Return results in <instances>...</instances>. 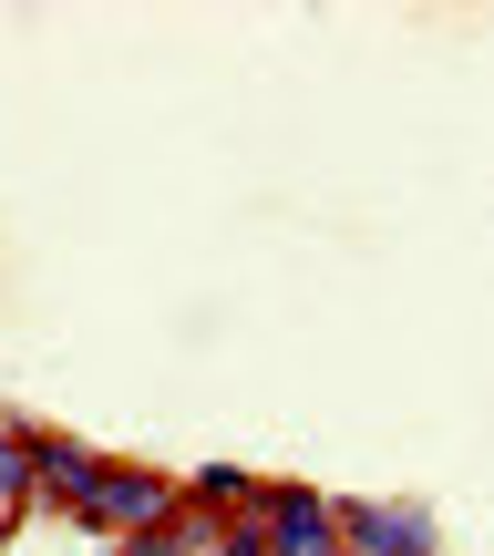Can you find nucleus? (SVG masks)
<instances>
[{"label": "nucleus", "mask_w": 494, "mask_h": 556, "mask_svg": "<svg viewBox=\"0 0 494 556\" xmlns=\"http://www.w3.org/2000/svg\"><path fill=\"white\" fill-rule=\"evenodd\" d=\"M248 526H257V556H340V516L309 484H257Z\"/></svg>", "instance_id": "f257e3e1"}, {"label": "nucleus", "mask_w": 494, "mask_h": 556, "mask_svg": "<svg viewBox=\"0 0 494 556\" xmlns=\"http://www.w3.org/2000/svg\"><path fill=\"white\" fill-rule=\"evenodd\" d=\"M340 556H433V516L422 505H330Z\"/></svg>", "instance_id": "f03ea898"}, {"label": "nucleus", "mask_w": 494, "mask_h": 556, "mask_svg": "<svg viewBox=\"0 0 494 556\" xmlns=\"http://www.w3.org/2000/svg\"><path fill=\"white\" fill-rule=\"evenodd\" d=\"M197 505H217V516H227V505H257V475H238V464H206V475H197Z\"/></svg>", "instance_id": "7ed1b4c3"}, {"label": "nucleus", "mask_w": 494, "mask_h": 556, "mask_svg": "<svg viewBox=\"0 0 494 556\" xmlns=\"http://www.w3.org/2000/svg\"><path fill=\"white\" fill-rule=\"evenodd\" d=\"M206 556H257V526H217V546Z\"/></svg>", "instance_id": "20e7f679"}]
</instances>
